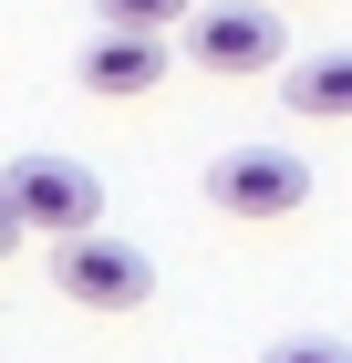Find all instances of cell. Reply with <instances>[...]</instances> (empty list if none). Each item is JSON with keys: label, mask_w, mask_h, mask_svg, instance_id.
I'll use <instances>...</instances> for the list:
<instances>
[{"label": "cell", "mask_w": 352, "mask_h": 363, "mask_svg": "<svg viewBox=\"0 0 352 363\" xmlns=\"http://www.w3.org/2000/svg\"><path fill=\"white\" fill-rule=\"evenodd\" d=\"M156 84H166V31H104V42H83V94L135 104Z\"/></svg>", "instance_id": "5"}, {"label": "cell", "mask_w": 352, "mask_h": 363, "mask_svg": "<svg viewBox=\"0 0 352 363\" xmlns=\"http://www.w3.org/2000/svg\"><path fill=\"white\" fill-rule=\"evenodd\" d=\"M52 291L83 311H135L145 291H156V270H145L135 239H104V228H83V239H52Z\"/></svg>", "instance_id": "4"}, {"label": "cell", "mask_w": 352, "mask_h": 363, "mask_svg": "<svg viewBox=\"0 0 352 363\" xmlns=\"http://www.w3.org/2000/svg\"><path fill=\"white\" fill-rule=\"evenodd\" d=\"M0 208H11V228H31V239H83V228H104V177L83 167V156H11L0 167Z\"/></svg>", "instance_id": "1"}, {"label": "cell", "mask_w": 352, "mask_h": 363, "mask_svg": "<svg viewBox=\"0 0 352 363\" xmlns=\"http://www.w3.org/2000/svg\"><path fill=\"white\" fill-rule=\"evenodd\" d=\"M280 94H290L300 125H352V42L342 52H300L290 73H280Z\"/></svg>", "instance_id": "6"}, {"label": "cell", "mask_w": 352, "mask_h": 363, "mask_svg": "<svg viewBox=\"0 0 352 363\" xmlns=\"http://www.w3.org/2000/svg\"><path fill=\"white\" fill-rule=\"evenodd\" d=\"M280 11H290V0H280Z\"/></svg>", "instance_id": "9"}, {"label": "cell", "mask_w": 352, "mask_h": 363, "mask_svg": "<svg viewBox=\"0 0 352 363\" xmlns=\"http://www.w3.org/2000/svg\"><path fill=\"white\" fill-rule=\"evenodd\" d=\"M259 363H352V342H331V333H280Z\"/></svg>", "instance_id": "8"}, {"label": "cell", "mask_w": 352, "mask_h": 363, "mask_svg": "<svg viewBox=\"0 0 352 363\" xmlns=\"http://www.w3.org/2000/svg\"><path fill=\"white\" fill-rule=\"evenodd\" d=\"M208 208L290 218V208H311V156L300 145H228V156H208Z\"/></svg>", "instance_id": "3"}, {"label": "cell", "mask_w": 352, "mask_h": 363, "mask_svg": "<svg viewBox=\"0 0 352 363\" xmlns=\"http://www.w3.org/2000/svg\"><path fill=\"white\" fill-rule=\"evenodd\" d=\"M93 21L104 31H187L197 0H93Z\"/></svg>", "instance_id": "7"}, {"label": "cell", "mask_w": 352, "mask_h": 363, "mask_svg": "<svg viewBox=\"0 0 352 363\" xmlns=\"http://www.w3.org/2000/svg\"><path fill=\"white\" fill-rule=\"evenodd\" d=\"M187 62L197 73H290V31H280V0H208L187 21Z\"/></svg>", "instance_id": "2"}]
</instances>
